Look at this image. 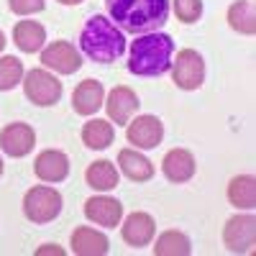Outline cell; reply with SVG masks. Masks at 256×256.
Instances as JSON below:
<instances>
[{"label":"cell","mask_w":256,"mask_h":256,"mask_svg":"<svg viewBox=\"0 0 256 256\" xmlns=\"http://www.w3.org/2000/svg\"><path fill=\"white\" fill-rule=\"evenodd\" d=\"M41 64L46 70H54L56 74H74L82 67V56L70 41H54L41 52Z\"/></svg>","instance_id":"8"},{"label":"cell","mask_w":256,"mask_h":256,"mask_svg":"<svg viewBox=\"0 0 256 256\" xmlns=\"http://www.w3.org/2000/svg\"><path fill=\"white\" fill-rule=\"evenodd\" d=\"M174 13L182 24H195L202 16V0H174Z\"/></svg>","instance_id":"26"},{"label":"cell","mask_w":256,"mask_h":256,"mask_svg":"<svg viewBox=\"0 0 256 256\" xmlns=\"http://www.w3.org/2000/svg\"><path fill=\"white\" fill-rule=\"evenodd\" d=\"M72 251L77 256H102L110 251V241L105 233H100L90 226H80L72 233Z\"/></svg>","instance_id":"16"},{"label":"cell","mask_w":256,"mask_h":256,"mask_svg":"<svg viewBox=\"0 0 256 256\" xmlns=\"http://www.w3.org/2000/svg\"><path fill=\"white\" fill-rule=\"evenodd\" d=\"M34 172L44 182H62L70 174V159H67V154L56 152V148H46V152H41L36 156Z\"/></svg>","instance_id":"14"},{"label":"cell","mask_w":256,"mask_h":256,"mask_svg":"<svg viewBox=\"0 0 256 256\" xmlns=\"http://www.w3.org/2000/svg\"><path fill=\"white\" fill-rule=\"evenodd\" d=\"M228 24L233 31H238L244 36H254L256 31V10L251 0H236L228 8Z\"/></svg>","instance_id":"23"},{"label":"cell","mask_w":256,"mask_h":256,"mask_svg":"<svg viewBox=\"0 0 256 256\" xmlns=\"http://www.w3.org/2000/svg\"><path fill=\"white\" fill-rule=\"evenodd\" d=\"M105 102V90H102V82L98 80H84L77 84V90L72 95V108L80 116H92L102 108Z\"/></svg>","instance_id":"17"},{"label":"cell","mask_w":256,"mask_h":256,"mask_svg":"<svg viewBox=\"0 0 256 256\" xmlns=\"http://www.w3.org/2000/svg\"><path fill=\"white\" fill-rule=\"evenodd\" d=\"M154 254L156 256H190L192 244L180 230H164L154 244Z\"/></svg>","instance_id":"24"},{"label":"cell","mask_w":256,"mask_h":256,"mask_svg":"<svg viewBox=\"0 0 256 256\" xmlns=\"http://www.w3.org/2000/svg\"><path fill=\"white\" fill-rule=\"evenodd\" d=\"M228 200L238 210H254L256 205V180L251 174H238L228 184Z\"/></svg>","instance_id":"20"},{"label":"cell","mask_w":256,"mask_h":256,"mask_svg":"<svg viewBox=\"0 0 256 256\" xmlns=\"http://www.w3.org/2000/svg\"><path fill=\"white\" fill-rule=\"evenodd\" d=\"M36 254H38V256H44V254H52V256H64V248H59V246H54V244H46V246L36 248Z\"/></svg>","instance_id":"28"},{"label":"cell","mask_w":256,"mask_h":256,"mask_svg":"<svg viewBox=\"0 0 256 256\" xmlns=\"http://www.w3.org/2000/svg\"><path fill=\"white\" fill-rule=\"evenodd\" d=\"M36 146V131L28 123H10L0 131V148L8 156H26Z\"/></svg>","instance_id":"11"},{"label":"cell","mask_w":256,"mask_h":256,"mask_svg":"<svg viewBox=\"0 0 256 256\" xmlns=\"http://www.w3.org/2000/svg\"><path fill=\"white\" fill-rule=\"evenodd\" d=\"M172 80L180 90H198L205 80V62L200 52L195 49H182L180 56L172 62Z\"/></svg>","instance_id":"6"},{"label":"cell","mask_w":256,"mask_h":256,"mask_svg":"<svg viewBox=\"0 0 256 256\" xmlns=\"http://www.w3.org/2000/svg\"><path fill=\"white\" fill-rule=\"evenodd\" d=\"M13 41L20 52L26 54H36L38 49H44V41H46V28L36 24V20H20L13 28Z\"/></svg>","instance_id":"19"},{"label":"cell","mask_w":256,"mask_h":256,"mask_svg":"<svg viewBox=\"0 0 256 256\" xmlns=\"http://www.w3.org/2000/svg\"><path fill=\"white\" fill-rule=\"evenodd\" d=\"M24 92L34 105L49 108L62 98V82L46 70H31L24 74Z\"/></svg>","instance_id":"5"},{"label":"cell","mask_w":256,"mask_h":256,"mask_svg":"<svg viewBox=\"0 0 256 256\" xmlns=\"http://www.w3.org/2000/svg\"><path fill=\"white\" fill-rule=\"evenodd\" d=\"M84 180L88 184L98 192H108L113 187H118V169L113 162L108 159H100V162H92L88 166V172H84Z\"/></svg>","instance_id":"22"},{"label":"cell","mask_w":256,"mask_h":256,"mask_svg":"<svg viewBox=\"0 0 256 256\" xmlns=\"http://www.w3.org/2000/svg\"><path fill=\"white\" fill-rule=\"evenodd\" d=\"M154 233H156V223L154 218L148 216V212H131V216L126 218V223L120 226V236L128 246H134V248H141V246H148L154 238Z\"/></svg>","instance_id":"12"},{"label":"cell","mask_w":256,"mask_h":256,"mask_svg":"<svg viewBox=\"0 0 256 256\" xmlns=\"http://www.w3.org/2000/svg\"><path fill=\"white\" fill-rule=\"evenodd\" d=\"M256 241V218L251 212H238V216L228 218L223 228V244L233 254H248Z\"/></svg>","instance_id":"7"},{"label":"cell","mask_w":256,"mask_h":256,"mask_svg":"<svg viewBox=\"0 0 256 256\" xmlns=\"http://www.w3.org/2000/svg\"><path fill=\"white\" fill-rule=\"evenodd\" d=\"M0 174H3V159H0Z\"/></svg>","instance_id":"31"},{"label":"cell","mask_w":256,"mask_h":256,"mask_svg":"<svg viewBox=\"0 0 256 256\" xmlns=\"http://www.w3.org/2000/svg\"><path fill=\"white\" fill-rule=\"evenodd\" d=\"M105 110H108V118L110 123H118V126H126L128 120H131L138 110V95L126 88V84H118V88H113L108 92V98H105Z\"/></svg>","instance_id":"10"},{"label":"cell","mask_w":256,"mask_h":256,"mask_svg":"<svg viewBox=\"0 0 256 256\" xmlns=\"http://www.w3.org/2000/svg\"><path fill=\"white\" fill-rule=\"evenodd\" d=\"M24 80V62L18 56H3L0 59V90H13Z\"/></svg>","instance_id":"25"},{"label":"cell","mask_w":256,"mask_h":256,"mask_svg":"<svg viewBox=\"0 0 256 256\" xmlns=\"http://www.w3.org/2000/svg\"><path fill=\"white\" fill-rule=\"evenodd\" d=\"M118 164L123 169V174L134 182H148L154 177V164L148 162L144 154H138V148H120L118 152Z\"/></svg>","instance_id":"18"},{"label":"cell","mask_w":256,"mask_h":256,"mask_svg":"<svg viewBox=\"0 0 256 256\" xmlns=\"http://www.w3.org/2000/svg\"><path fill=\"white\" fill-rule=\"evenodd\" d=\"M8 6H10V10L18 13V16H31V13L44 10L46 0H8Z\"/></svg>","instance_id":"27"},{"label":"cell","mask_w":256,"mask_h":256,"mask_svg":"<svg viewBox=\"0 0 256 256\" xmlns=\"http://www.w3.org/2000/svg\"><path fill=\"white\" fill-rule=\"evenodd\" d=\"M80 49L82 54L98 62V64H110L126 52V36L123 31L105 16H90L82 26L80 34Z\"/></svg>","instance_id":"3"},{"label":"cell","mask_w":256,"mask_h":256,"mask_svg":"<svg viewBox=\"0 0 256 256\" xmlns=\"http://www.w3.org/2000/svg\"><path fill=\"white\" fill-rule=\"evenodd\" d=\"M126 138L136 148H154L164 138V126L156 116H138L134 120H128Z\"/></svg>","instance_id":"9"},{"label":"cell","mask_w":256,"mask_h":256,"mask_svg":"<svg viewBox=\"0 0 256 256\" xmlns=\"http://www.w3.org/2000/svg\"><path fill=\"white\" fill-rule=\"evenodd\" d=\"M116 138L113 123L105 118H92L82 126V144L88 148H108Z\"/></svg>","instance_id":"21"},{"label":"cell","mask_w":256,"mask_h":256,"mask_svg":"<svg viewBox=\"0 0 256 256\" xmlns=\"http://www.w3.org/2000/svg\"><path fill=\"white\" fill-rule=\"evenodd\" d=\"M24 212L31 223H52L62 212V195L46 184L31 187L24 195Z\"/></svg>","instance_id":"4"},{"label":"cell","mask_w":256,"mask_h":256,"mask_svg":"<svg viewBox=\"0 0 256 256\" xmlns=\"http://www.w3.org/2000/svg\"><path fill=\"white\" fill-rule=\"evenodd\" d=\"M84 216H88V220H92L102 228H118V223L123 218V205L116 198L95 195L84 202Z\"/></svg>","instance_id":"13"},{"label":"cell","mask_w":256,"mask_h":256,"mask_svg":"<svg viewBox=\"0 0 256 256\" xmlns=\"http://www.w3.org/2000/svg\"><path fill=\"white\" fill-rule=\"evenodd\" d=\"M6 49V36H3V31H0V52Z\"/></svg>","instance_id":"30"},{"label":"cell","mask_w":256,"mask_h":256,"mask_svg":"<svg viewBox=\"0 0 256 256\" xmlns=\"http://www.w3.org/2000/svg\"><path fill=\"white\" fill-rule=\"evenodd\" d=\"M172 56H174V41L169 34L159 31L141 34L131 44L128 72L138 77H162L172 70Z\"/></svg>","instance_id":"2"},{"label":"cell","mask_w":256,"mask_h":256,"mask_svg":"<svg viewBox=\"0 0 256 256\" xmlns=\"http://www.w3.org/2000/svg\"><path fill=\"white\" fill-rule=\"evenodd\" d=\"M59 3H62V6H80L82 0H59Z\"/></svg>","instance_id":"29"},{"label":"cell","mask_w":256,"mask_h":256,"mask_svg":"<svg viewBox=\"0 0 256 256\" xmlns=\"http://www.w3.org/2000/svg\"><path fill=\"white\" fill-rule=\"evenodd\" d=\"M195 156H192L187 148H172V152H166L164 162H162V172L169 182L174 184H182L187 180H192V174H195Z\"/></svg>","instance_id":"15"},{"label":"cell","mask_w":256,"mask_h":256,"mask_svg":"<svg viewBox=\"0 0 256 256\" xmlns=\"http://www.w3.org/2000/svg\"><path fill=\"white\" fill-rule=\"evenodd\" d=\"M110 20L128 34H148L166 24L169 0H105Z\"/></svg>","instance_id":"1"}]
</instances>
